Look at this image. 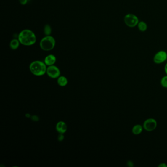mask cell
I'll return each instance as SVG.
<instances>
[{"label":"cell","mask_w":167,"mask_h":167,"mask_svg":"<svg viewBox=\"0 0 167 167\" xmlns=\"http://www.w3.org/2000/svg\"><path fill=\"white\" fill-rule=\"evenodd\" d=\"M18 39L20 44L25 46L33 45L36 41V34L30 30H24L21 31Z\"/></svg>","instance_id":"cell-1"},{"label":"cell","mask_w":167,"mask_h":167,"mask_svg":"<svg viewBox=\"0 0 167 167\" xmlns=\"http://www.w3.org/2000/svg\"><path fill=\"white\" fill-rule=\"evenodd\" d=\"M47 69L45 63L39 60L33 61L30 64V71L32 74L37 76H40L45 74Z\"/></svg>","instance_id":"cell-2"},{"label":"cell","mask_w":167,"mask_h":167,"mask_svg":"<svg viewBox=\"0 0 167 167\" xmlns=\"http://www.w3.org/2000/svg\"><path fill=\"white\" fill-rule=\"evenodd\" d=\"M55 40L52 36H46L40 42V46L42 50L45 51H50L54 48Z\"/></svg>","instance_id":"cell-3"},{"label":"cell","mask_w":167,"mask_h":167,"mask_svg":"<svg viewBox=\"0 0 167 167\" xmlns=\"http://www.w3.org/2000/svg\"><path fill=\"white\" fill-rule=\"evenodd\" d=\"M124 22L126 26L130 28H133L137 26L139 23V19L135 15L129 13L126 15L124 17Z\"/></svg>","instance_id":"cell-4"},{"label":"cell","mask_w":167,"mask_h":167,"mask_svg":"<svg viewBox=\"0 0 167 167\" xmlns=\"http://www.w3.org/2000/svg\"><path fill=\"white\" fill-rule=\"evenodd\" d=\"M157 126V121L153 118L146 119L143 125L144 129L148 132H152L155 130Z\"/></svg>","instance_id":"cell-5"},{"label":"cell","mask_w":167,"mask_h":167,"mask_svg":"<svg viewBox=\"0 0 167 167\" xmlns=\"http://www.w3.org/2000/svg\"><path fill=\"white\" fill-rule=\"evenodd\" d=\"M167 60V52L164 51L158 52L153 57V62L157 64H161Z\"/></svg>","instance_id":"cell-6"},{"label":"cell","mask_w":167,"mask_h":167,"mask_svg":"<svg viewBox=\"0 0 167 167\" xmlns=\"http://www.w3.org/2000/svg\"><path fill=\"white\" fill-rule=\"evenodd\" d=\"M46 73L50 78H58L60 74V69L57 66L54 65L49 66L47 68Z\"/></svg>","instance_id":"cell-7"},{"label":"cell","mask_w":167,"mask_h":167,"mask_svg":"<svg viewBox=\"0 0 167 167\" xmlns=\"http://www.w3.org/2000/svg\"><path fill=\"white\" fill-rule=\"evenodd\" d=\"M56 129L57 131L60 134H63L66 131L67 129V126L66 123L64 122L60 121L57 123Z\"/></svg>","instance_id":"cell-8"},{"label":"cell","mask_w":167,"mask_h":167,"mask_svg":"<svg viewBox=\"0 0 167 167\" xmlns=\"http://www.w3.org/2000/svg\"><path fill=\"white\" fill-rule=\"evenodd\" d=\"M56 57L53 54H49L46 57L44 60V63H45L46 65L49 66L54 65L56 62Z\"/></svg>","instance_id":"cell-9"},{"label":"cell","mask_w":167,"mask_h":167,"mask_svg":"<svg viewBox=\"0 0 167 167\" xmlns=\"http://www.w3.org/2000/svg\"><path fill=\"white\" fill-rule=\"evenodd\" d=\"M143 129L144 128H143V126L142 125H139V124L135 125L132 129V133L135 135L140 134L141 133L143 132Z\"/></svg>","instance_id":"cell-10"},{"label":"cell","mask_w":167,"mask_h":167,"mask_svg":"<svg viewBox=\"0 0 167 167\" xmlns=\"http://www.w3.org/2000/svg\"><path fill=\"white\" fill-rule=\"evenodd\" d=\"M20 41L18 39H14L12 40V41H10V48L12 49V50H16L18 48L19 46L20 45Z\"/></svg>","instance_id":"cell-11"},{"label":"cell","mask_w":167,"mask_h":167,"mask_svg":"<svg viewBox=\"0 0 167 167\" xmlns=\"http://www.w3.org/2000/svg\"><path fill=\"white\" fill-rule=\"evenodd\" d=\"M57 83L60 86H65L68 84V80L64 76H61L58 78Z\"/></svg>","instance_id":"cell-12"},{"label":"cell","mask_w":167,"mask_h":167,"mask_svg":"<svg viewBox=\"0 0 167 167\" xmlns=\"http://www.w3.org/2000/svg\"><path fill=\"white\" fill-rule=\"evenodd\" d=\"M137 26L138 28L139 29V30L142 31V32H144V31H146V30H147V24L144 22H139Z\"/></svg>","instance_id":"cell-13"},{"label":"cell","mask_w":167,"mask_h":167,"mask_svg":"<svg viewBox=\"0 0 167 167\" xmlns=\"http://www.w3.org/2000/svg\"><path fill=\"white\" fill-rule=\"evenodd\" d=\"M44 31L46 36H50L52 33V28L50 25H46L44 27Z\"/></svg>","instance_id":"cell-14"},{"label":"cell","mask_w":167,"mask_h":167,"mask_svg":"<svg viewBox=\"0 0 167 167\" xmlns=\"http://www.w3.org/2000/svg\"><path fill=\"white\" fill-rule=\"evenodd\" d=\"M162 86L164 88H167V75L165 76L162 78L160 81Z\"/></svg>","instance_id":"cell-15"},{"label":"cell","mask_w":167,"mask_h":167,"mask_svg":"<svg viewBox=\"0 0 167 167\" xmlns=\"http://www.w3.org/2000/svg\"><path fill=\"white\" fill-rule=\"evenodd\" d=\"M19 2L21 4H22V5H25V4H27V3H28V1L30 0H19Z\"/></svg>","instance_id":"cell-16"},{"label":"cell","mask_w":167,"mask_h":167,"mask_svg":"<svg viewBox=\"0 0 167 167\" xmlns=\"http://www.w3.org/2000/svg\"><path fill=\"white\" fill-rule=\"evenodd\" d=\"M62 134H63L60 133V134L58 135V140L60 141L63 140V139H64V136Z\"/></svg>","instance_id":"cell-17"},{"label":"cell","mask_w":167,"mask_h":167,"mask_svg":"<svg viewBox=\"0 0 167 167\" xmlns=\"http://www.w3.org/2000/svg\"><path fill=\"white\" fill-rule=\"evenodd\" d=\"M158 167H167V165L165 163H161L159 165Z\"/></svg>","instance_id":"cell-18"},{"label":"cell","mask_w":167,"mask_h":167,"mask_svg":"<svg viewBox=\"0 0 167 167\" xmlns=\"http://www.w3.org/2000/svg\"><path fill=\"white\" fill-rule=\"evenodd\" d=\"M164 71L165 72V73H166V75H167V63L165 65Z\"/></svg>","instance_id":"cell-19"}]
</instances>
